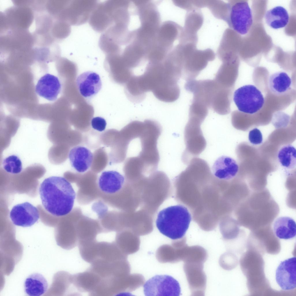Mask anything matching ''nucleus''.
Here are the masks:
<instances>
[{"mask_svg":"<svg viewBox=\"0 0 296 296\" xmlns=\"http://www.w3.org/2000/svg\"><path fill=\"white\" fill-rule=\"evenodd\" d=\"M239 171V166L232 158L223 156L218 158L214 163L212 172L217 178L229 180L234 177Z\"/></svg>","mask_w":296,"mask_h":296,"instance_id":"nucleus-13","label":"nucleus"},{"mask_svg":"<svg viewBox=\"0 0 296 296\" xmlns=\"http://www.w3.org/2000/svg\"><path fill=\"white\" fill-rule=\"evenodd\" d=\"M264 18L269 26L277 29L284 27L287 25L289 15L285 8L278 6L268 10L265 14Z\"/></svg>","mask_w":296,"mask_h":296,"instance_id":"nucleus-21","label":"nucleus"},{"mask_svg":"<svg viewBox=\"0 0 296 296\" xmlns=\"http://www.w3.org/2000/svg\"><path fill=\"white\" fill-rule=\"evenodd\" d=\"M208 107L202 102L193 99L189 109V118L203 123L208 114Z\"/></svg>","mask_w":296,"mask_h":296,"instance_id":"nucleus-24","label":"nucleus"},{"mask_svg":"<svg viewBox=\"0 0 296 296\" xmlns=\"http://www.w3.org/2000/svg\"><path fill=\"white\" fill-rule=\"evenodd\" d=\"M69 158L72 166L77 172L82 173L87 171L91 166L93 155L87 148L77 146L70 150Z\"/></svg>","mask_w":296,"mask_h":296,"instance_id":"nucleus-16","label":"nucleus"},{"mask_svg":"<svg viewBox=\"0 0 296 296\" xmlns=\"http://www.w3.org/2000/svg\"><path fill=\"white\" fill-rule=\"evenodd\" d=\"M291 82V78L286 72L279 71L270 75L268 86L273 94L281 96L286 94L290 90Z\"/></svg>","mask_w":296,"mask_h":296,"instance_id":"nucleus-18","label":"nucleus"},{"mask_svg":"<svg viewBox=\"0 0 296 296\" xmlns=\"http://www.w3.org/2000/svg\"><path fill=\"white\" fill-rule=\"evenodd\" d=\"M296 260L295 257L281 262L275 272L277 283L283 291L294 290L296 287Z\"/></svg>","mask_w":296,"mask_h":296,"instance_id":"nucleus-10","label":"nucleus"},{"mask_svg":"<svg viewBox=\"0 0 296 296\" xmlns=\"http://www.w3.org/2000/svg\"><path fill=\"white\" fill-rule=\"evenodd\" d=\"M39 192L42 205L51 214L62 216L72 211L76 194L65 178L52 176L46 178L40 185Z\"/></svg>","mask_w":296,"mask_h":296,"instance_id":"nucleus-1","label":"nucleus"},{"mask_svg":"<svg viewBox=\"0 0 296 296\" xmlns=\"http://www.w3.org/2000/svg\"><path fill=\"white\" fill-rule=\"evenodd\" d=\"M233 99L239 110L249 114L257 112L264 103L261 92L253 85H244L237 89L234 93Z\"/></svg>","mask_w":296,"mask_h":296,"instance_id":"nucleus-4","label":"nucleus"},{"mask_svg":"<svg viewBox=\"0 0 296 296\" xmlns=\"http://www.w3.org/2000/svg\"><path fill=\"white\" fill-rule=\"evenodd\" d=\"M253 21L252 11L247 1H239L229 7L228 23L230 27L238 34H246Z\"/></svg>","mask_w":296,"mask_h":296,"instance_id":"nucleus-7","label":"nucleus"},{"mask_svg":"<svg viewBox=\"0 0 296 296\" xmlns=\"http://www.w3.org/2000/svg\"><path fill=\"white\" fill-rule=\"evenodd\" d=\"M91 123L92 128L99 132L104 131L107 125L105 119L99 116L93 118L92 119Z\"/></svg>","mask_w":296,"mask_h":296,"instance_id":"nucleus-27","label":"nucleus"},{"mask_svg":"<svg viewBox=\"0 0 296 296\" xmlns=\"http://www.w3.org/2000/svg\"><path fill=\"white\" fill-rule=\"evenodd\" d=\"M21 161L17 156H10L3 159L2 166L4 169L7 172L12 174H18L22 170Z\"/></svg>","mask_w":296,"mask_h":296,"instance_id":"nucleus-25","label":"nucleus"},{"mask_svg":"<svg viewBox=\"0 0 296 296\" xmlns=\"http://www.w3.org/2000/svg\"><path fill=\"white\" fill-rule=\"evenodd\" d=\"M71 32V25L66 21L55 19L51 30V34L56 42L64 39Z\"/></svg>","mask_w":296,"mask_h":296,"instance_id":"nucleus-23","label":"nucleus"},{"mask_svg":"<svg viewBox=\"0 0 296 296\" xmlns=\"http://www.w3.org/2000/svg\"><path fill=\"white\" fill-rule=\"evenodd\" d=\"M48 288L47 281L45 277L38 273L29 275L24 282L25 293L29 296H40L45 294Z\"/></svg>","mask_w":296,"mask_h":296,"instance_id":"nucleus-19","label":"nucleus"},{"mask_svg":"<svg viewBox=\"0 0 296 296\" xmlns=\"http://www.w3.org/2000/svg\"><path fill=\"white\" fill-rule=\"evenodd\" d=\"M34 14L33 10L28 5H15L7 8L0 14V21L8 30H27L33 21Z\"/></svg>","mask_w":296,"mask_h":296,"instance_id":"nucleus-6","label":"nucleus"},{"mask_svg":"<svg viewBox=\"0 0 296 296\" xmlns=\"http://www.w3.org/2000/svg\"><path fill=\"white\" fill-rule=\"evenodd\" d=\"M10 216L14 225L24 227L33 225L40 217L38 209L28 202L14 206L10 211Z\"/></svg>","mask_w":296,"mask_h":296,"instance_id":"nucleus-9","label":"nucleus"},{"mask_svg":"<svg viewBox=\"0 0 296 296\" xmlns=\"http://www.w3.org/2000/svg\"><path fill=\"white\" fill-rule=\"evenodd\" d=\"M248 139L249 142L253 145H260L263 141L262 133L259 129L254 128L249 132Z\"/></svg>","mask_w":296,"mask_h":296,"instance_id":"nucleus-26","label":"nucleus"},{"mask_svg":"<svg viewBox=\"0 0 296 296\" xmlns=\"http://www.w3.org/2000/svg\"><path fill=\"white\" fill-rule=\"evenodd\" d=\"M96 202L93 204V209L97 212L98 216L101 219L106 214L107 208L106 206L101 201H99Z\"/></svg>","mask_w":296,"mask_h":296,"instance_id":"nucleus-28","label":"nucleus"},{"mask_svg":"<svg viewBox=\"0 0 296 296\" xmlns=\"http://www.w3.org/2000/svg\"><path fill=\"white\" fill-rule=\"evenodd\" d=\"M273 230L278 238L284 240L292 239L296 235V225L292 218L288 217H281L277 218L273 224Z\"/></svg>","mask_w":296,"mask_h":296,"instance_id":"nucleus-20","label":"nucleus"},{"mask_svg":"<svg viewBox=\"0 0 296 296\" xmlns=\"http://www.w3.org/2000/svg\"><path fill=\"white\" fill-rule=\"evenodd\" d=\"M124 181V176L119 172L114 171H104L99 178L98 185L102 193L113 195L121 190Z\"/></svg>","mask_w":296,"mask_h":296,"instance_id":"nucleus-15","label":"nucleus"},{"mask_svg":"<svg viewBox=\"0 0 296 296\" xmlns=\"http://www.w3.org/2000/svg\"><path fill=\"white\" fill-rule=\"evenodd\" d=\"M146 296H179L181 288L178 282L168 275H156L147 281L143 286Z\"/></svg>","mask_w":296,"mask_h":296,"instance_id":"nucleus-8","label":"nucleus"},{"mask_svg":"<svg viewBox=\"0 0 296 296\" xmlns=\"http://www.w3.org/2000/svg\"><path fill=\"white\" fill-rule=\"evenodd\" d=\"M76 84L81 95L85 98L92 97L101 90L102 83L99 74L92 71H87L79 75Z\"/></svg>","mask_w":296,"mask_h":296,"instance_id":"nucleus-11","label":"nucleus"},{"mask_svg":"<svg viewBox=\"0 0 296 296\" xmlns=\"http://www.w3.org/2000/svg\"><path fill=\"white\" fill-rule=\"evenodd\" d=\"M88 21L93 29L99 32L103 33L112 25L111 14L104 2L97 3Z\"/></svg>","mask_w":296,"mask_h":296,"instance_id":"nucleus-14","label":"nucleus"},{"mask_svg":"<svg viewBox=\"0 0 296 296\" xmlns=\"http://www.w3.org/2000/svg\"><path fill=\"white\" fill-rule=\"evenodd\" d=\"M97 3L93 0L69 1L58 19L70 25H78L89 20L90 15Z\"/></svg>","mask_w":296,"mask_h":296,"instance_id":"nucleus-5","label":"nucleus"},{"mask_svg":"<svg viewBox=\"0 0 296 296\" xmlns=\"http://www.w3.org/2000/svg\"><path fill=\"white\" fill-rule=\"evenodd\" d=\"M76 229L78 244L96 240L97 235L103 232L101 226L98 223L86 218L78 220L76 224Z\"/></svg>","mask_w":296,"mask_h":296,"instance_id":"nucleus-17","label":"nucleus"},{"mask_svg":"<svg viewBox=\"0 0 296 296\" xmlns=\"http://www.w3.org/2000/svg\"><path fill=\"white\" fill-rule=\"evenodd\" d=\"M191 220L187 208L180 205L170 206L160 211L156 220L160 232L172 240L182 238L187 230Z\"/></svg>","mask_w":296,"mask_h":296,"instance_id":"nucleus-2","label":"nucleus"},{"mask_svg":"<svg viewBox=\"0 0 296 296\" xmlns=\"http://www.w3.org/2000/svg\"><path fill=\"white\" fill-rule=\"evenodd\" d=\"M201 123L188 119L184 130L185 149L182 157V162L188 165L193 158L197 157L205 149L206 141L201 128Z\"/></svg>","mask_w":296,"mask_h":296,"instance_id":"nucleus-3","label":"nucleus"},{"mask_svg":"<svg viewBox=\"0 0 296 296\" xmlns=\"http://www.w3.org/2000/svg\"><path fill=\"white\" fill-rule=\"evenodd\" d=\"M277 159L281 166L288 169H293L296 167V150L291 144L283 145L279 150Z\"/></svg>","mask_w":296,"mask_h":296,"instance_id":"nucleus-22","label":"nucleus"},{"mask_svg":"<svg viewBox=\"0 0 296 296\" xmlns=\"http://www.w3.org/2000/svg\"><path fill=\"white\" fill-rule=\"evenodd\" d=\"M61 84L58 78L47 73L38 80L35 91L40 96L50 101L56 100L60 91Z\"/></svg>","mask_w":296,"mask_h":296,"instance_id":"nucleus-12","label":"nucleus"}]
</instances>
